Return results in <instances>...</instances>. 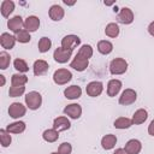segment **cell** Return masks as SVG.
Here are the masks:
<instances>
[{
    "label": "cell",
    "mask_w": 154,
    "mask_h": 154,
    "mask_svg": "<svg viewBox=\"0 0 154 154\" xmlns=\"http://www.w3.org/2000/svg\"><path fill=\"white\" fill-rule=\"evenodd\" d=\"M128 70V63L123 58H116L109 63V72L112 75H123Z\"/></svg>",
    "instance_id": "1"
},
{
    "label": "cell",
    "mask_w": 154,
    "mask_h": 154,
    "mask_svg": "<svg viewBox=\"0 0 154 154\" xmlns=\"http://www.w3.org/2000/svg\"><path fill=\"white\" fill-rule=\"evenodd\" d=\"M72 78V73L67 69H58L53 73V81L58 85H64L70 82Z\"/></svg>",
    "instance_id": "2"
},
{
    "label": "cell",
    "mask_w": 154,
    "mask_h": 154,
    "mask_svg": "<svg viewBox=\"0 0 154 154\" xmlns=\"http://www.w3.org/2000/svg\"><path fill=\"white\" fill-rule=\"evenodd\" d=\"M25 103L29 109H37L42 105V96L38 91H30L25 95Z\"/></svg>",
    "instance_id": "3"
},
{
    "label": "cell",
    "mask_w": 154,
    "mask_h": 154,
    "mask_svg": "<svg viewBox=\"0 0 154 154\" xmlns=\"http://www.w3.org/2000/svg\"><path fill=\"white\" fill-rule=\"evenodd\" d=\"M26 113V107L20 102H13L8 107V114L13 119H19Z\"/></svg>",
    "instance_id": "4"
},
{
    "label": "cell",
    "mask_w": 154,
    "mask_h": 154,
    "mask_svg": "<svg viewBox=\"0 0 154 154\" xmlns=\"http://www.w3.org/2000/svg\"><path fill=\"white\" fill-rule=\"evenodd\" d=\"M81 43V38L77 35H66L61 40V47L67 51H73Z\"/></svg>",
    "instance_id": "5"
},
{
    "label": "cell",
    "mask_w": 154,
    "mask_h": 154,
    "mask_svg": "<svg viewBox=\"0 0 154 154\" xmlns=\"http://www.w3.org/2000/svg\"><path fill=\"white\" fill-rule=\"evenodd\" d=\"M137 99V93L134 90V89H125L122 95L119 96V103L123 105V106H128V105H131L136 101Z\"/></svg>",
    "instance_id": "6"
},
{
    "label": "cell",
    "mask_w": 154,
    "mask_h": 154,
    "mask_svg": "<svg viewBox=\"0 0 154 154\" xmlns=\"http://www.w3.org/2000/svg\"><path fill=\"white\" fill-rule=\"evenodd\" d=\"M71 55H72V51H67V49H65V48H63V47H58V48L54 51V53H53L54 60H55L57 63H60V64L67 63V61L70 60Z\"/></svg>",
    "instance_id": "7"
},
{
    "label": "cell",
    "mask_w": 154,
    "mask_h": 154,
    "mask_svg": "<svg viewBox=\"0 0 154 154\" xmlns=\"http://www.w3.org/2000/svg\"><path fill=\"white\" fill-rule=\"evenodd\" d=\"M7 26H8V29H10L12 32L18 34V32L22 31L23 28H24L23 18H22L20 16H14V17L10 18L8 22H7Z\"/></svg>",
    "instance_id": "8"
},
{
    "label": "cell",
    "mask_w": 154,
    "mask_h": 154,
    "mask_svg": "<svg viewBox=\"0 0 154 154\" xmlns=\"http://www.w3.org/2000/svg\"><path fill=\"white\" fill-rule=\"evenodd\" d=\"M102 90H103V84L101 82H99V81H93V82L88 83V85L85 88L87 94L89 96H91V97L99 96L102 93Z\"/></svg>",
    "instance_id": "9"
},
{
    "label": "cell",
    "mask_w": 154,
    "mask_h": 154,
    "mask_svg": "<svg viewBox=\"0 0 154 154\" xmlns=\"http://www.w3.org/2000/svg\"><path fill=\"white\" fill-rule=\"evenodd\" d=\"M64 113L71 119H78L82 116V107L78 103H70L64 108Z\"/></svg>",
    "instance_id": "10"
},
{
    "label": "cell",
    "mask_w": 154,
    "mask_h": 154,
    "mask_svg": "<svg viewBox=\"0 0 154 154\" xmlns=\"http://www.w3.org/2000/svg\"><path fill=\"white\" fill-rule=\"evenodd\" d=\"M118 22L122 24H131L134 22V12L129 7H123L118 13Z\"/></svg>",
    "instance_id": "11"
},
{
    "label": "cell",
    "mask_w": 154,
    "mask_h": 154,
    "mask_svg": "<svg viewBox=\"0 0 154 154\" xmlns=\"http://www.w3.org/2000/svg\"><path fill=\"white\" fill-rule=\"evenodd\" d=\"M16 41H17L16 36H13L8 32H2L1 36H0V45L5 49H12L14 47Z\"/></svg>",
    "instance_id": "12"
},
{
    "label": "cell",
    "mask_w": 154,
    "mask_h": 154,
    "mask_svg": "<svg viewBox=\"0 0 154 154\" xmlns=\"http://www.w3.org/2000/svg\"><path fill=\"white\" fill-rule=\"evenodd\" d=\"M88 65H89V60H87V59H84V58H82L77 54L73 58V60L70 63V67H72L76 71H79V72L84 71L88 67Z\"/></svg>",
    "instance_id": "13"
},
{
    "label": "cell",
    "mask_w": 154,
    "mask_h": 154,
    "mask_svg": "<svg viewBox=\"0 0 154 154\" xmlns=\"http://www.w3.org/2000/svg\"><path fill=\"white\" fill-rule=\"evenodd\" d=\"M48 14H49V18L54 22H59L64 18V14H65V11L64 8L60 6V5H52L49 7V11H48Z\"/></svg>",
    "instance_id": "14"
},
{
    "label": "cell",
    "mask_w": 154,
    "mask_h": 154,
    "mask_svg": "<svg viewBox=\"0 0 154 154\" xmlns=\"http://www.w3.org/2000/svg\"><path fill=\"white\" fill-rule=\"evenodd\" d=\"M40 26V19L36 16H28L24 20V29L29 32H34Z\"/></svg>",
    "instance_id": "15"
},
{
    "label": "cell",
    "mask_w": 154,
    "mask_h": 154,
    "mask_svg": "<svg viewBox=\"0 0 154 154\" xmlns=\"http://www.w3.org/2000/svg\"><path fill=\"white\" fill-rule=\"evenodd\" d=\"M141 149H142V143L136 138L129 140L124 147V150L128 154H138L141 152Z\"/></svg>",
    "instance_id": "16"
},
{
    "label": "cell",
    "mask_w": 154,
    "mask_h": 154,
    "mask_svg": "<svg viewBox=\"0 0 154 154\" xmlns=\"http://www.w3.org/2000/svg\"><path fill=\"white\" fill-rule=\"evenodd\" d=\"M71 123L66 117H58L53 120V129H55L58 132L59 131H65L70 129Z\"/></svg>",
    "instance_id": "17"
},
{
    "label": "cell",
    "mask_w": 154,
    "mask_h": 154,
    "mask_svg": "<svg viewBox=\"0 0 154 154\" xmlns=\"http://www.w3.org/2000/svg\"><path fill=\"white\" fill-rule=\"evenodd\" d=\"M122 82L119 81V79H111L109 82H108V84H107V95L108 96H111V97H113V96H116L119 91H120V89H122Z\"/></svg>",
    "instance_id": "18"
},
{
    "label": "cell",
    "mask_w": 154,
    "mask_h": 154,
    "mask_svg": "<svg viewBox=\"0 0 154 154\" xmlns=\"http://www.w3.org/2000/svg\"><path fill=\"white\" fill-rule=\"evenodd\" d=\"M64 95L66 99H70V100H76L78 97H81L82 95V89L81 87L78 85H70L67 87L65 90H64Z\"/></svg>",
    "instance_id": "19"
},
{
    "label": "cell",
    "mask_w": 154,
    "mask_h": 154,
    "mask_svg": "<svg viewBox=\"0 0 154 154\" xmlns=\"http://www.w3.org/2000/svg\"><path fill=\"white\" fill-rule=\"evenodd\" d=\"M48 63L46 60H42V59H38L34 63V66H32V70H34V75L35 76H42L47 72L48 70Z\"/></svg>",
    "instance_id": "20"
},
{
    "label": "cell",
    "mask_w": 154,
    "mask_h": 154,
    "mask_svg": "<svg viewBox=\"0 0 154 154\" xmlns=\"http://www.w3.org/2000/svg\"><path fill=\"white\" fill-rule=\"evenodd\" d=\"M14 11V2L11 1V0H4L1 2V6H0V12H1V16L7 18L10 17V14Z\"/></svg>",
    "instance_id": "21"
},
{
    "label": "cell",
    "mask_w": 154,
    "mask_h": 154,
    "mask_svg": "<svg viewBox=\"0 0 154 154\" xmlns=\"http://www.w3.org/2000/svg\"><path fill=\"white\" fill-rule=\"evenodd\" d=\"M147 118H148V112H147L144 108H140V109H137V111L134 113L131 120H132V124L140 125V124L144 123V122L147 120Z\"/></svg>",
    "instance_id": "22"
},
{
    "label": "cell",
    "mask_w": 154,
    "mask_h": 154,
    "mask_svg": "<svg viewBox=\"0 0 154 154\" xmlns=\"http://www.w3.org/2000/svg\"><path fill=\"white\" fill-rule=\"evenodd\" d=\"M117 143V137L112 134H108V135H105L102 138H101V146L103 149L106 150H109L112 149Z\"/></svg>",
    "instance_id": "23"
},
{
    "label": "cell",
    "mask_w": 154,
    "mask_h": 154,
    "mask_svg": "<svg viewBox=\"0 0 154 154\" xmlns=\"http://www.w3.org/2000/svg\"><path fill=\"white\" fill-rule=\"evenodd\" d=\"M6 130L10 132V134H22L24 130H25V123L24 122H14V123H11L7 125Z\"/></svg>",
    "instance_id": "24"
},
{
    "label": "cell",
    "mask_w": 154,
    "mask_h": 154,
    "mask_svg": "<svg viewBox=\"0 0 154 154\" xmlns=\"http://www.w3.org/2000/svg\"><path fill=\"white\" fill-rule=\"evenodd\" d=\"M97 51L101 54L107 55L113 51V45H112V42H109L107 40H101L97 42Z\"/></svg>",
    "instance_id": "25"
},
{
    "label": "cell",
    "mask_w": 154,
    "mask_h": 154,
    "mask_svg": "<svg viewBox=\"0 0 154 154\" xmlns=\"http://www.w3.org/2000/svg\"><path fill=\"white\" fill-rule=\"evenodd\" d=\"M42 138L48 143H53L59 138V132L55 129H47V130L43 131Z\"/></svg>",
    "instance_id": "26"
},
{
    "label": "cell",
    "mask_w": 154,
    "mask_h": 154,
    "mask_svg": "<svg viewBox=\"0 0 154 154\" xmlns=\"http://www.w3.org/2000/svg\"><path fill=\"white\" fill-rule=\"evenodd\" d=\"M113 125L117 129H129L132 125V120L126 118V117H119V118H117L114 120Z\"/></svg>",
    "instance_id": "27"
},
{
    "label": "cell",
    "mask_w": 154,
    "mask_h": 154,
    "mask_svg": "<svg viewBox=\"0 0 154 154\" xmlns=\"http://www.w3.org/2000/svg\"><path fill=\"white\" fill-rule=\"evenodd\" d=\"M105 34L108 36V37H117L119 35V26L117 23H108L106 25V29H105Z\"/></svg>",
    "instance_id": "28"
},
{
    "label": "cell",
    "mask_w": 154,
    "mask_h": 154,
    "mask_svg": "<svg viewBox=\"0 0 154 154\" xmlns=\"http://www.w3.org/2000/svg\"><path fill=\"white\" fill-rule=\"evenodd\" d=\"M37 47H38V51H40L41 53L48 52V51L51 49V47H52V41H51V38H48V37H46V36H45V37H41L40 41H38Z\"/></svg>",
    "instance_id": "29"
},
{
    "label": "cell",
    "mask_w": 154,
    "mask_h": 154,
    "mask_svg": "<svg viewBox=\"0 0 154 154\" xmlns=\"http://www.w3.org/2000/svg\"><path fill=\"white\" fill-rule=\"evenodd\" d=\"M77 55H79V57H82V58L89 60V58L93 57V48H91V46H90V45H83V46L79 48Z\"/></svg>",
    "instance_id": "30"
},
{
    "label": "cell",
    "mask_w": 154,
    "mask_h": 154,
    "mask_svg": "<svg viewBox=\"0 0 154 154\" xmlns=\"http://www.w3.org/2000/svg\"><path fill=\"white\" fill-rule=\"evenodd\" d=\"M28 82V77L22 73H14L11 77V84L12 85H24Z\"/></svg>",
    "instance_id": "31"
},
{
    "label": "cell",
    "mask_w": 154,
    "mask_h": 154,
    "mask_svg": "<svg viewBox=\"0 0 154 154\" xmlns=\"http://www.w3.org/2000/svg\"><path fill=\"white\" fill-rule=\"evenodd\" d=\"M0 141H1V146L5 147V148L11 144L12 138H11V135H10V132L7 130H5V129L0 130Z\"/></svg>",
    "instance_id": "32"
},
{
    "label": "cell",
    "mask_w": 154,
    "mask_h": 154,
    "mask_svg": "<svg viewBox=\"0 0 154 154\" xmlns=\"http://www.w3.org/2000/svg\"><path fill=\"white\" fill-rule=\"evenodd\" d=\"M25 91V87L24 85H12L8 90V95L11 97H18L22 96Z\"/></svg>",
    "instance_id": "33"
},
{
    "label": "cell",
    "mask_w": 154,
    "mask_h": 154,
    "mask_svg": "<svg viewBox=\"0 0 154 154\" xmlns=\"http://www.w3.org/2000/svg\"><path fill=\"white\" fill-rule=\"evenodd\" d=\"M13 66H14V69H16L17 71H19V72H26V71H29L28 64L25 63V60H23V59H20V58L14 59Z\"/></svg>",
    "instance_id": "34"
},
{
    "label": "cell",
    "mask_w": 154,
    "mask_h": 154,
    "mask_svg": "<svg viewBox=\"0 0 154 154\" xmlns=\"http://www.w3.org/2000/svg\"><path fill=\"white\" fill-rule=\"evenodd\" d=\"M16 38L20 43H28V42H30L31 36H30V32L29 31H26L25 29H23L22 31H19L18 34H16Z\"/></svg>",
    "instance_id": "35"
},
{
    "label": "cell",
    "mask_w": 154,
    "mask_h": 154,
    "mask_svg": "<svg viewBox=\"0 0 154 154\" xmlns=\"http://www.w3.org/2000/svg\"><path fill=\"white\" fill-rule=\"evenodd\" d=\"M10 61H11V57L7 52H1L0 53V69L1 70H6L10 65Z\"/></svg>",
    "instance_id": "36"
},
{
    "label": "cell",
    "mask_w": 154,
    "mask_h": 154,
    "mask_svg": "<svg viewBox=\"0 0 154 154\" xmlns=\"http://www.w3.org/2000/svg\"><path fill=\"white\" fill-rule=\"evenodd\" d=\"M72 152V146L69 143V142H64L59 146L58 148V153L59 154H71Z\"/></svg>",
    "instance_id": "37"
},
{
    "label": "cell",
    "mask_w": 154,
    "mask_h": 154,
    "mask_svg": "<svg viewBox=\"0 0 154 154\" xmlns=\"http://www.w3.org/2000/svg\"><path fill=\"white\" fill-rule=\"evenodd\" d=\"M148 134L150 136H154V119L150 122V124L148 125Z\"/></svg>",
    "instance_id": "38"
},
{
    "label": "cell",
    "mask_w": 154,
    "mask_h": 154,
    "mask_svg": "<svg viewBox=\"0 0 154 154\" xmlns=\"http://www.w3.org/2000/svg\"><path fill=\"white\" fill-rule=\"evenodd\" d=\"M148 32L154 37V20L148 25Z\"/></svg>",
    "instance_id": "39"
},
{
    "label": "cell",
    "mask_w": 154,
    "mask_h": 154,
    "mask_svg": "<svg viewBox=\"0 0 154 154\" xmlns=\"http://www.w3.org/2000/svg\"><path fill=\"white\" fill-rule=\"evenodd\" d=\"M113 154H128V153L124 150V148H118V149H116V152Z\"/></svg>",
    "instance_id": "40"
},
{
    "label": "cell",
    "mask_w": 154,
    "mask_h": 154,
    "mask_svg": "<svg viewBox=\"0 0 154 154\" xmlns=\"http://www.w3.org/2000/svg\"><path fill=\"white\" fill-rule=\"evenodd\" d=\"M5 76L4 75H0V85L2 87V85H5Z\"/></svg>",
    "instance_id": "41"
},
{
    "label": "cell",
    "mask_w": 154,
    "mask_h": 154,
    "mask_svg": "<svg viewBox=\"0 0 154 154\" xmlns=\"http://www.w3.org/2000/svg\"><path fill=\"white\" fill-rule=\"evenodd\" d=\"M103 4H105V5H107V6H111V5H113V4H114V1H105Z\"/></svg>",
    "instance_id": "42"
},
{
    "label": "cell",
    "mask_w": 154,
    "mask_h": 154,
    "mask_svg": "<svg viewBox=\"0 0 154 154\" xmlns=\"http://www.w3.org/2000/svg\"><path fill=\"white\" fill-rule=\"evenodd\" d=\"M51 154H59V153H57V152H53V153H51Z\"/></svg>",
    "instance_id": "43"
}]
</instances>
